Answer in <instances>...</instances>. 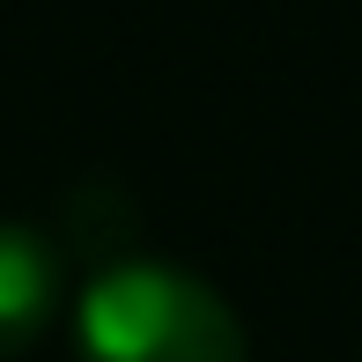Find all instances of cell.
<instances>
[{"label": "cell", "mask_w": 362, "mask_h": 362, "mask_svg": "<svg viewBox=\"0 0 362 362\" xmlns=\"http://www.w3.org/2000/svg\"><path fill=\"white\" fill-rule=\"evenodd\" d=\"M59 303V252L30 222H0V362L23 355L52 325Z\"/></svg>", "instance_id": "cell-2"}, {"label": "cell", "mask_w": 362, "mask_h": 362, "mask_svg": "<svg viewBox=\"0 0 362 362\" xmlns=\"http://www.w3.org/2000/svg\"><path fill=\"white\" fill-rule=\"evenodd\" d=\"M81 362H244V325L200 274L126 259L81 296Z\"/></svg>", "instance_id": "cell-1"}]
</instances>
